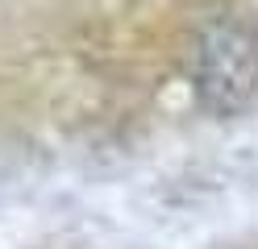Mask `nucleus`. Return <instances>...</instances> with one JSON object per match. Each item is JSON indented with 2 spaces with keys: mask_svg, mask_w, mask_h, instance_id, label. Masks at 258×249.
I'll list each match as a JSON object with an SVG mask.
<instances>
[{
  "mask_svg": "<svg viewBox=\"0 0 258 249\" xmlns=\"http://www.w3.org/2000/svg\"><path fill=\"white\" fill-rule=\"evenodd\" d=\"M191 83L213 116H237L258 96V29L241 17L208 21L191 54Z\"/></svg>",
  "mask_w": 258,
  "mask_h": 249,
  "instance_id": "nucleus-1",
  "label": "nucleus"
}]
</instances>
